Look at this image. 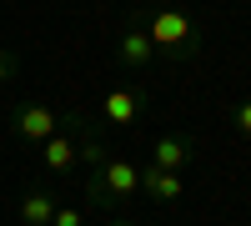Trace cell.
Segmentation results:
<instances>
[{
	"mask_svg": "<svg viewBox=\"0 0 251 226\" xmlns=\"http://www.w3.org/2000/svg\"><path fill=\"white\" fill-rule=\"evenodd\" d=\"M141 25L151 35V46L161 60H171V66H186V60L201 55V25L191 20V10L171 5V0H161V5L141 10Z\"/></svg>",
	"mask_w": 251,
	"mask_h": 226,
	"instance_id": "1",
	"label": "cell"
},
{
	"mask_svg": "<svg viewBox=\"0 0 251 226\" xmlns=\"http://www.w3.org/2000/svg\"><path fill=\"white\" fill-rule=\"evenodd\" d=\"M131 196H141V166L136 161L106 156L91 166V201H106V206H126Z\"/></svg>",
	"mask_w": 251,
	"mask_h": 226,
	"instance_id": "2",
	"label": "cell"
},
{
	"mask_svg": "<svg viewBox=\"0 0 251 226\" xmlns=\"http://www.w3.org/2000/svg\"><path fill=\"white\" fill-rule=\"evenodd\" d=\"M116 60H121L126 71H151L156 46H151V35H146V25H141V10L121 25V35H116Z\"/></svg>",
	"mask_w": 251,
	"mask_h": 226,
	"instance_id": "3",
	"label": "cell"
},
{
	"mask_svg": "<svg viewBox=\"0 0 251 226\" xmlns=\"http://www.w3.org/2000/svg\"><path fill=\"white\" fill-rule=\"evenodd\" d=\"M10 131H15L20 141H30V146H40L46 136H55V131H60V116H55L50 106H30V100H25V106L10 116Z\"/></svg>",
	"mask_w": 251,
	"mask_h": 226,
	"instance_id": "4",
	"label": "cell"
},
{
	"mask_svg": "<svg viewBox=\"0 0 251 226\" xmlns=\"http://www.w3.org/2000/svg\"><path fill=\"white\" fill-rule=\"evenodd\" d=\"M191 156H196V141L186 136V131H166L156 136V146H151V166L161 171H186L191 166Z\"/></svg>",
	"mask_w": 251,
	"mask_h": 226,
	"instance_id": "5",
	"label": "cell"
},
{
	"mask_svg": "<svg viewBox=\"0 0 251 226\" xmlns=\"http://www.w3.org/2000/svg\"><path fill=\"white\" fill-rule=\"evenodd\" d=\"M141 191L161 201V206H176L186 196V171H161V166H141Z\"/></svg>",
	"mask_w": 251,
	"mask_h": 226,
	"instance_id": "6",
	"label": "cell"
},
{
	"mask_svg": "<svg viewBox=\"0 0 251 226\" xmlns=\"http://www.w3.org/2000/svg\"><path fill=\"white\" fill-rule=\"evenodd\" d=\"M141 106H146V100L136 96V91H106V100H100V111H106V121H111V126H131V121L141 116Z\"/></svg>",
	"mask_w": 251,
	"mask_h": 226,
	"instance_id": "7",
	"label": "cell"
},
{
	"mask_svg": "<svg viewBox=\"0 0 251 226\" xmlns=\"http://www.w3.org/2000/svg\"><path fill=\"white\" fill-rule=\"evenodd\" d=\"M40 156H46V166H50V171H71L75 161H80V151H75V141H71V136H60V131L40 141Z\"/></svg>",
	"mask_w": 251,
	"mask_h": 226,
	"instance_id": "8",
	"label": "cell"
},
{
	"mask_svg": "<svg viewBox=\"0 0 251 226\" xmlns=\"http://www.w3.org/2000/svg\"><path fill=\"white\" fill-rule=\"evenodd\" d=\"M55 206H60V201L50 191H25V196H20V221H25V226H50Z\"/></svg>",
	"mask_w": 251,
	"mask_h": 226,
	"instance_id": "9",
	"label": "cell"
},
{
	"mask_svg": "<svg viewBox=\"0 0 251 226\" xmlns=\"http://www.w3.org/2000/svg\"><path fill=\"white\" fill-rule=\"evenodd\" d=\"M231 126H236V136H246V141H251V96L231 111Z\"/></svg>",
	"mask_w": 251,
	"mask_h": 226,
	"instance_id": "10",
	"label": "cell"
},
{
	"mask_svg": "<svg viewBox=\"0 0 251 226\" xmlns=\"http://www.w3.org/2000/svg\"><path fill=\"white\" fill-rule=\"evenodd\" d=\"M50 226H86V216H80L75 206H55V216H50Z\"/></svg>",
	"mask_w": 251,
	"mask_h": 226,
	"instance_id": "11",
	"label": "cell"
},
{
	"mask_svg": "<svg viewBox=\"0 0 251 226\" xmlns=\"http://www.w3.org/2000/svg\"><path fill=\"white\" fill-rule=\"evenodd\" d=\"M20 71V60H15V50H5V46H0V80H10Z\"/></svg>",
	"mask_w": 251,
	"mask_h": 226,
	"instance_id": "12",
	"label": "cell"
},
{
	"mask_svg": "<svg viewBox=\"0 0 251 226\" xmlns=\"http://www.w3.org/2000/svg\"><path fill=\"white\" fill-rule=\"evenodd\" d=\"M106 226H116V221H106Z\"/></svg>",
	"mask_w": 251,
	"mask_h": 226,
	"instance_id": "13",
	"label": "cell"
}]
</instances>
